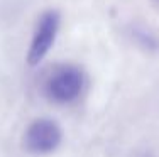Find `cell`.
<instances>
[{
    "instance_id": "obj_1",
    "label": "cell",
    "mask_w": 159,
    "mask_h": 157,
    "mask_svg": "<svg viewBox=\"0 0 159 157\" xmlns=\"http://www.w3.org/2000/svg\"><path fill=\"white\" fill-rule=\"evenodd\" d=\"M85 78L78 68L63 66L49 76L46 83L48 96L56 103H71L80 96Z\"/></svg>"
},
{
    "instance_id": "obj_2",
    "label": "cell",
    "mask_w": 159,
    "mask_h": 157,
    "mask_svg": "<svg viewBox=\"0 0 159 157\" xmlns=\"http://www.w3.org/2000/svg\"><path fill=\"white\" fill-rule=\"evenodd\" d=\"M61 129L52 120L39 118L27 127L24 133V147L31 154H49L61 144Z\"/></svg>"
},
{
    "instance_id": "obj_3",
    "label": "cell",
    "mask_w": 159,
    "mask_h": 157,
    "mask_svg": "<svg viewBox=\"0 0 159 157\" xmlns=\"http://www.w3.org/2000/svg\"><path fill=\"white\" fill-rule=\"evenodd\" d=\"M59 29V15L58 12H46L43 14L37 22V29L34 34L31 46L27 51V63L31 66H37L49 52V49L52 47Z\"/></svg>"
}]
</instances>
